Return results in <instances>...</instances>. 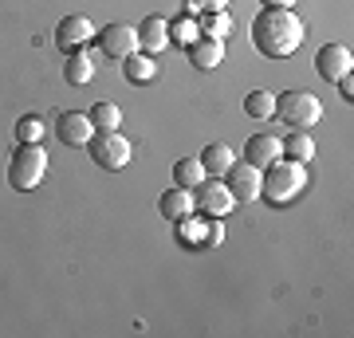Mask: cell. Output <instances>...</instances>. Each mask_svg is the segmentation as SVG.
<instances>
[{
  "label": "cell",
  "mask_w": 354,
  "mask_h": 338,
  "mask_svg": "<svg viewBox=\"0 0 354 338\" xmlns=\"http://www.w3.org/2000/svg\"><path fill=\"white\" fill-rule=\"evenodd\" d=\"M252 44L268 59H288L304 44V20L291 8H264L252 20Z\"/></svg>",
  "instance_id": "obj_1"
},
{
  "label": "cell",
  "mask_w": 354,
  "mask_h": 338,
  "mask_svg": "<svg viewBox=\"0 0 354 338\" xmlns=\"http://www.w3.org/2000/svg\"><path fill=\"white\" fill-rule=\"evenodd\" d=\"M232 205H236V197H232V189L221 185V177H213V181H201V185L193 189V209L205 216H213V220H221V216L232 213Z\"/></svg>",
  "instance_id": "obj_5"
},
{
  "label": "cell",
  "mask_w": 354,
  "mask_h": 338,
  "mask_svg": "<svg viewBox=\"0 0 354 338\" xmlns=\"http://www.w3.org/2000/svg\"><path fill=\"white\" fill-rule=\"evenodd\" d=\"M87 146H91V158H95V165H102V169H127V162H130V142L122 138L118 130H111V134H95Z\"/></svg>",
  "instance_id": "obj_6"
},
{
  "label": "cell",
  "mask_w": 354,
  "mask_h": 338,
  "mask_svg": "<svg viewBox=\"0 0 354 338\" xmlns=\"http://www.w3.org/2000/svg\"><path fill=\"white\" fill-rule=\"evenodd\" d=\"M169 48V20H162V16H146L138 28V51H146V55H158V51Z\"/></svg>",
  "instance_id": "obj_13"
},
{
  "label": "cell",
  "mask_w": 354,
  "mask_h": 338,
  "mask_svg": "<svg viewBox=\"0 0 354 338\" xmlns=\"http://www.w3.org/2000/svg\"><path fill=\"white\" fill-rule=\"evenodd\" d=\"M99 51L106 59H127L138 51V28L130 24H106L99 28Z\"/></svg>",
  "instance_id": "obj_7"
},
{
  "label": "cell",
  "mask_w": 354,
  "mask_h": 338,
  "mask_svg": "<svg viewBox=\"0 0 354 338\" xmlns=\"http://www.w3.org/2000/svg\"><path fill=\"white\" fill-rule=\"evenodd\" d=\"M193 39H201V28H197V20H193V16H181V20H174V24H169V44L189 48Z\"/></svg>",
  "instance_id": "obj_24"
},
{
  "label": "cell",
  "mask_w": 354,
  "mask_h": 338,
  "mask_svg": "<svg viewBox=\"0 0 354 338\" xmlns=\"http://www.w3.org/2000/svg\"><path fill=\"white\" fill-rule=\"evenodd\" d=\"M16 138H20V146H24V142H39L44 138V122H39L36 114H24V118L16 122Z\"/></svg>",
  "instance_id": "obj_25"
},
{
  "label": "cell",
  "mask_w": 354,
  "mask_h": 338,
  "mask_svg": "<svg viewBox=\"0 0 354 338\" xmlns=\"http://www.w3.org/2000/svg\"><path fill=\"white\" fill-rule=\"evenodd\" d=\"M205 177H209V173H205L201 158H181V162L174 165V181H177L181 189H197Z\"/></svg>",
  "instance_id": "obj_20"
},
{
  "label": "cell",
  "mask_w": 354,
  "mask_h": 338,
  "mask_svg": "<svg viewBox=\"0 0 354 338\" xmlns=\"http://www.w3.org/2000/svg\"><path fill=\"white\" fill-rule=\"evenodd\" d=\"M307 189V169H304V162H272L260 173V197L264 200H272V205H288V200H295L299 193Z\"/></svg>",
  "instance_id": "obj_2"
},
{
  "label": "cell",
  "mask_w": 354,
  "mask_h": 338,
  "mask_svg": "<svg viewBox=\"0 0 354 338\" xmlns=\"http://www.w3.org/2000/svg\"><path fill=\"white\" fill-rule=\"evenodd\" d=\"M260 4H264V8H291L295 0H260Z\"/></svg>",
  "instance_id": "obj_28"
},
{
  "label": "cell",
  "mask_w": 354,
  "mask_h": 338,
  "mask_svg": "<svg viewBox=\"0 0 354 338\" xmlns=\"http://www.w3.org/2000/svg\"><path fill=\"white\" fill-rule=\"evenodd\" d=\"M44 173H48V153H44V146L39 142H24L12 153V162H8V185L16 193H32L44 181Z\"/></svg>",
  "instance_id": "obj_3"
},
{
  "label": "cell",
  "mask_w": 354,
  "mask_h": 338,
  "mask_svg": "<svg viewBox=\"0 0 354 338\" xmlns=\"http://www.w3.org/2000/svg\"><path fill=\"white\" fill-rule=\"evenodd\" d=\"M95 36V24H91L87 16H64L59 28H55V44L64 51H79L87 48V39Z\"/></svg>",
  "instance_id": "obj_11"
},
{
  "label": "cell",
  "mask_w": 354,
  "mask_h": 338,
  "mask_svg": "<svg viewBox=\"0 0 354 338\" xmlns=\"http://www.w3.org/2000/svg\"><path fill=\"white\" fill-rule=\"evenodd\" d=\"M158 213L165 216V220H189V213H193V193L189 189H169V193H162V200H158Z\"/></svg>",
  "instance_id": "obj_15"
},
{
  "label": "cell",
  "mask_w": 354,
  "mask_h": 338,
  "mask_svg": "<svg viewBox=\"0 0 354 338\" xmlns=\"http://www.w3.org/2000/svg\"><path fill=\"white\" fill-rule=\"evenodd\" d=\"M91 126H95V134H111L122 126V111L114 106V102H99L95 111H91Z\"/></svg>",
  "instance_id": "obj_21"
},
{
  "label": "cell",
  "mask_w": 354,
  "mask_h": 338,
  "mask_svg": "<svg viewBox=\"0 0 354 338\" xmlns=\"http://www.w3.org/2000/svg\"><path fill=\"white\" fill-rule=\"evenodd\" d=\"M351 48L346 44H327V48H319V55H315V71L327 83H339L346 71H351Z\"/></svg>",
  "instance_id": "obj_8"
},
{
  "label": "cell",
  "mask_w": 354,
  "mask_h": 338,
  "mask_svg": "<svg viewBox=\"0 0 354 338\" xmlns=\"http://www.w3.org/2000/svg\"><path fill=\"white\" fill-rule=\"evenodd\" d=\"M197 8H201V12H225L228 0H185V16L197 12Z\"/></svg>",
  "instance_id": "obj_26"
},
{
  "label": "cell",
  "mask_w": 354,
  "mask_h": 338,
  "mask_svg": "<svg viewBox=\"0 0 354 338\" xmlns=\"http://www.w3.org/2000/svg\"><path fill=\"white\" fill-rule=\"evenodd\" d=\"M276 114L283 118V126L311 130L323 118V102L311 91H283V95H276Z\"/></svg>",
  "instance_id": "obj_4"
},
{
  "label": "cell",
  "mask_w": 354,
  "mask_h": 338,
  "mask_svg": "<svg viewBox=\"0 0 354 338\" xmlns=\"http://www.w3.org/2000/svg\"><path fill=\"white\" fill-rule=\"evenodd\" d=\"M283 146V158H291V162H311L315 158V142H311V134L307 130H295V134H288V138L279 142Z\"/></svg>",
  "instance_id": "obj_19"
},
{
  "label": "cell",
  "mask_w": 354,
  "mask_h": 338,
  "mask_svg": "<svg viewBox=\"0 0 354 338\" xmlns=\"http://www.w3.org/2000/svg\"><path fill=\"white\" fill-rule=\"evenodd\" d=\"M225 185L232 189V197L236 200H256L260 197V169L248 162H232L225 173Z\"/></svg>",
  "instance_id": "obj_10"
},
{
  "label": "cell",
  "mask_w": 354,
  "mask_h": 338,
  "mask_svg": "<svg viewBox=\"0 0 354 338\" xmlns=\"http://www.w3.org/2000/svg\"><path fill=\"white\" fill-rule=\"evenodd\" d=\"M189 63L193 67H201V71H213V67H221V63H225V44H221V39H193L189 48Z\"/></svg>",
  "instance_id": "obj_14"
},
{
  "label": "cell",
  "mask_w": 354,
  "mask_h": 338,
  "mask_svg": "<svg viewBox=\"0 0 354 338\" xmlns=\"http://www.w3.org/2000/svg\"><path fill=\"white\" fill-rule=\"evenodd\" d=\"M197 28H201L205 39H221V44H225V39L232 36V16H228V8L225 12H209Z\"/></svg>",
  "instance_id": "obj_22"
},
{
  "label": "cell",
  "mask_w": 354,
  "mask_h": 338,
  "mask_svg": "<svg viewBox=\"0 0 354 338\" xmlns=\"http://www.w3.org/2000/svg\"><path fill=\"white\" fill-rule=\"evenodd\" d=\"M279 158H283V146H279L276 134H252L248 146H244V162L256 165V169H268V165L279 162Z\"/></svg>",
  "instance_id": "obj_12"
},
{
  "label": "cell",
  "mask_w": 354,
  "mask_h": 338,
  "mask_svg": "<svg viewBox=\"0 0 354 338\" xmlns=\"http://www.w3.org/2000/svg\"><path fill=\"white\" fill-rule=\"evenodd\" d=\"M244 114H248V118H260V122L272 118V114H276V95H272V91H252V95L244 99Z\"/></svg>",
  "instance_id": "obj_23"
},
{
  "label": "cell",
  "mask_w": 354,
  "mask_h": 338,
  "mask_svg": "<svg viewBox=\"0 0 354 338\" xmlns=\"http://www.w3.org/2000/svg\"><path fill=\"white\" fill-rule=\"evenodd\" d=\"M201 165L209 177H225L228 165H232V150H228L225 142H213V146H205L201 150Z\"/></svg>",
  "instance_id": "obj_17"
},
{
  "label": "cell",
  "mask_w": 354,
  "mask_h": 338,
  "mask_svg": "<svg viewBox=\"0 0 354 338\" xmlns=\"http://www.w3.org/2000/svg\"><path fill=\"white\" fill-rule=\"evenodd\" d=\"M55 134L64 146H87L95 138V126H91V114L83 111H64L59 114V122H55Z\"/></svg>",
  "instance_id": "obj_9"
},
{
  "label": "cell",
  "mask_w": 354,
  "mask_h": 338,
  "mask_svg": "<svg viewBox=\"0 0 354 338\" xmlns=\"http://www.w3.org/2000/svg\"><path fill=\"white\" fill-rule=\"evenodd\" d=\"M335 87H339V95H342V99H346V102L354 99V75H351V71H346V75H342L339 83H335Z\"/></svg>",
  "instance_id": "obj_27"
},
{
  "label": "cell",
  "mask_w": 354,
  "mask_h": 338,
  "mask_svg": "<svg viewBox=\"0 0 354 338\" xmlns=\"http://www.w3.org/2000/svg\"><path fill=\"white\" fill-rule=\"evenodd\" d=\"M64 75H67V83H71V87H83V83H91V79H95V59H91L83 48L71 51V55H67V63H64Z\"/></svg>",
  "instance_id": "obj_16"
},
{
  "label": "cell",
  "mask_w": 354,
  "mask_h": 338,
  "mask_svg": "<svg viewBox=\"0 0 354 338\" xmlns=\"http://www.w3.org/2000/svg\"><path fill=\"white\" fill-rule=\"evenodd\" d=\"M122 71H127L130 83H150V79L158 75V63H153V55H146V51H134V55L122 59Z\"/></svg>",
  "instance_id": "obj_18"
}]
</instances>
